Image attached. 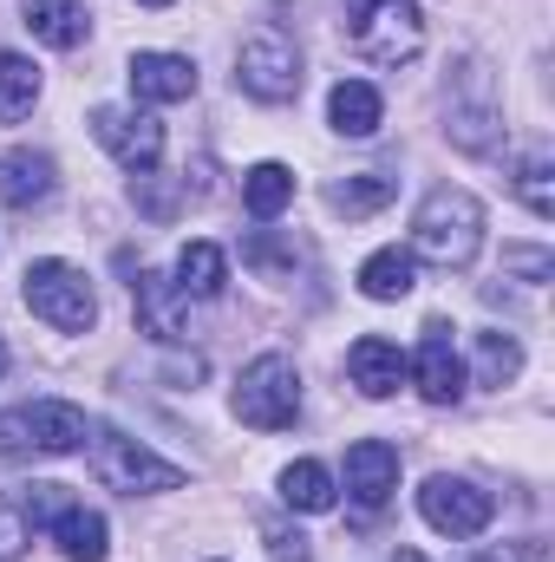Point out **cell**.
I'll return each mask as SVG.
<instances>
[{"label":"cell","mask_w":555,"mask_h":562,"mask_svg":"<svg viewBox=\"0 0 555 562\" xmlns=\"http://www.w3.org/2000/svg\"><path fill=\"white\" fill-rule=\"evenodd\" d=\"M477 249H484V203L457 183H438L412 216V256L438 269H471Z\"/></svg>","instance_id":"6da1fadb"},{"label":"cell","mask_w":555,"mask_h":562,"mask_svg":"<svg viewBox=\"0 0 555 562\" xmlns=\"http://www.w3.org/2000/svg\"><path fill=\"white\" fill-rule=\"evenodd\" d=\"M347 46L373 66H406L424 46V13L418 0H347Z\"/></svg>","instance_id":"7a4b0ae2"},{"label":"cell","mask_w":555,"mask_h":562,"mask_svg":"<svg viewBox=\"0 0 555 562\" xmlns=\"http://www.w3.org/2000/svg\"><path fill=\"white\" fill-rule=\"evenodd\" d=\"M92 438V419L72 400H26L0 413V451L7 458H66Z\"/></svg>","instance_id":"3957f363"},{"label":"cell","mask_w":555,"mask_h":562,"mask_svg":"<svg viewBox=\"0 0 555 562\" xmlns=\"http://www.w3.org/2000/svg\"><path fill=\"white\" fill-rule=\"evenodd\" d=\"M92 471L105 491H125V497H157V491H183V464L157 458L150 445L125 438L118 425H92Z\"/></svg>","instance_id":"277c9868"},{"label":"cell","mask_w":555,"mask_h":562,"mask_svg":"<svg viewBox=\"0 0 555 562\" xmlns=\"http://www.w3.org/2000/svg\"><path fill=\"white\" fill-rule=\"evenodd\" d=\"M444 132L457 150H497L503 144V105H497V86L484 72V59H464L444 86Z\"/></svg>","instance_id":"5b68a950"},{"label":"cell","mask_w":555,"mask_h":562,"mask_svg":"<svg viewBox=\"0 0 555 562\" xmlns=\"http://www.w3.org/2000/svg\"><path fill=\"white\" fill-rule=\"evenodd\" d=\"M229 406H236V419L256 425V431H287V425L301 419V373H294V360L287 353L249 360Z\"/></svg>","instance_id":"8992f818"},{"label":"cell","mask_w":555,"mask_h":562,"mask_svg":"<svg viewBox=\"0 0 555 562\" xmlns=\"http://www.w3.org/2000/svg\"><path fill=\"white\" fill-rule=\"evenodd\" d=\"M26 307H33L46 327H59V334H86V327L99 321V294H92L86 269H72V262H59V256H46V262L26 269Z\"/></svg>","instance_id":"52a82bcc"},{"label":"cell","mask_w":555,"mask_h":562,"mask_svg":"<svg viewBox=\"0 0 555 562\" xmlns=\"http://www.w3.org/2000/svg\"><path fill=\"white\" fill-rule=\"evenodd\" d=\"M236 86H242L249 99H262V105H287V99L301 92V46H294L281 26L249 33L242 53H236Z\"/></svg>","instance_id":"ba28073f"},{"label":"cell","mask_w":555,"mask_h":562,"mask_svg":"<svg viewBox=\"0 0 555 562\" xmlns=\"http://www.w3.org/2000/svg\"><path fill=\"white\" fill-rule=\"evenodd\" d=\"M418 517L438 530V537H451V543H464V537H484L490 530V517H497V497L490 491H477L471 477H424L418 484Z\"/></svg>","instance_id":"9c48e42d"},{"label":"cell","mask_w":555,"mask_h":562,"mask_svg":"<svg viewBox=\"0 0 555 562\" xmlns=\"http://www.w3.org/2000/svg\"><path fill=\"white\" fill-rule=\"evenodd\" d=\"M406 380L418 386V400H424V406H457V400H464V360H457V347H451V327H444V321H431V327H424L418 353L406 360Z\"/></svg>","instance_id":"30bf717a"},{"label":"cell","mask_w":555,"mask_h":562,"mask_svg":"<svg viewBox=\"0 0 555 562\" xmlns=\"http://www.w3.org/2000/svg\"><path fill=\"white\" fill-rule=\"evenodd\" d=\"M92 138L105 144L125 170H138V177L163 157V125L150 112H132V105H99L92 112Z\"/></svg>","instance_id":"8fae6325"},{"label":"cell","mask_w":555,"mask_h":562,"mask_svg":"<svg viewBox=\"0 0 555 562\" xmlns=\"http://www.w3.org/2000/svg\"><path fill=\"white\" fill-rule=\"evenodd\" d=\"M393 491H399V451L386 438H360L347 451V497L360 510H380V504H393Z\"/></svg>","instance_id":"7c38bea8"},{"label":"cell","mask_w":555,"mask_h":562,"mask_svg":"<svg viewBox=\"0 0 555 562\" xmlns=\"http://www.w3.org/2000/svg\"><path fill=\"white\" fill-rule=\"evenodd\" d=\"M132 294H138V327L157 340V347H177V340L190 334V321H183L190 301H183V288H177L170 276H150V269H144V276L132 281Z\"/></svg>","instance_id":"4fadbf2b"},{"label":"cell","mask_w":555,"mask_h":562,"mask_svg":"<svg viewBox=\"0 0 555 562\" xmlns=\"http://www.w3.org/2000/svg\"><path fill=\"white\" fill-rule=\"evenodd\" d=\"M125 79H132V92H138L144 105H177V99L196 92V66L183 53H132Z\"/></svg>","instance_id":"5bb4252c"},{"label":"cell","mask_w":555,"mask_h":562,"mask_svg":"<svg viewBox=\"0 0 555 562\" xmlns=\"http://www.w3.org/2000/svg\"><path fill=\"white\" fill-rule=\"evenodd\" d=\"M347 380H353L366 400H393V393L406 386V353H399L393 340H380V334H360L353 353H347Z\"/></svg>","instance_id":"9a60e30c"},{"label":"cell","mask_w":555,"mask_h":562,"mask_svg":"<svg viewBox=\"0 0 555 562\" xmlns=\"http://www.w3.org/2000/svg\"><path fill=\"white\" fill-rule=\"evenodd\" d=\"M59 190V164L46 150H7L0 157V203L7 210H39Z\"/></svg>","instance_id":"2e32d148"},{"label":"cell","mask_w":555,"mask_h":562,"mask_svg":"<svg viewBox=\"0 0 555 562\" xmlns=\"http://www.w3.org/2000/svg\"><path fill=\"white\" fill-rule=\"evenodd\" d=\"M20 20H26V33H33L39 46H53V53H72V46H86V33H92L86 0H20Z\"/></svg>","instance_id":"e0dca14e"},{"label":"cell","mask_w":555,"mask_h":562,"mask_svg":"<svg viewBox=\"0 0 555 562\" xmlns=\"http://www.w3.org/2000/svg\"><path fill=\"white\" fill-rule=\"evenodd\" d=\"M327 119H333L340 138H373V132L386 125V99H380L366 79H340V86L327 92Z\"/></svg>","instance_id":"ac0fdd59"},{"label":"cell","mask_w":555,"mask_h":562,"mask_svg":"<svg viewBox=\"0 0 555 562\" xmlns=\"http://www.w3.org/2000/svg\"><path fill=\"white\" fill-rule=\"evenodd\" d=\"M53 537H59V550H66V562H105V517L99 510H86L79 497H66L59 510H53V524H46Z\"/></svg>","instance_id":"d6986e66"},{"label":"cell","mask_w":555,"mask_h":562,"mask_svg":"<svg viewBox=\"0 0 555 562\" xmlns=\"http://www.w3.org/2000/svg\"><path fill=\"white\" fill-rule=\"evenodd\" d=\"M418 288V256L412 249H373L360 262V294L366 301H406Z\"/></svg>","instance_id":"ffe728a7"},{"label":"cell","mask_w":555,"mask_h":562,"mask_svg":"<svg viewBox=\"0 0 555 562\" xmlns=\"http://www.w3.org/2000/svg\"><path fill=\"white\" fill-rule=\"evenodd\" d=\"M177 288H183V301H216V294L229 288V256H223L216 243H183V256H177Z\"/></svg>","instance_id":"44dd1931"},{"label":"cell","mask_w":555,"mask_h":562,"mask_svg":"<svg viewBox=\"0 0 555 562\" xmlns=\"http://www.w3.org/2000/svg\"><path fill=\"white\" fill-rule=\"evenodd\" d=\"M333 497H340V484H333V471H327V464H314V458H294V464L281 471V504H287V510H307V517H320V510H333Z\"/></svg>","instance_id":"7402d4cb"},{"label":"cell","mask_w":555,"mask_h":562,"mask_svg":"<svg viewBox=\"0 0 555 562\" xmlns=\"http://www.w3.org/2000/svg\"><path fill=\"white\" fill-rule=\"evenodd\" d=\"M393 196H399V170H360V177H347V183L327 190V203H333L340 216H373V210H386Z\"/></svg>","instance_id":"603a6c76"},{"label":"cell","mask_w":555,"mask_h":562,"mask_svg":"<svg viewBox=\"0 0 555 562\" xmlns=\"http://www.w3.org/2000/svg\"><path fill=\"white\" fill-rule=\"evenodd\" d=\"M39 105V66L26 53H0V119L20 125Z\"/></svg>","instance_id":"cb8c5ba5"},{"label":"cell","mask_w":555,"mask_h":562,"mask_svg":"<svg viewBox=\"0 0 555 562\" xmlns=\"http://www.w3.org/2000/svg\"><path fill=\"white\" fill-rule=\"evenodd\" d=\"M242 203H249V216H281L287 203H294V170L287 164H256L249 177H242Z\"/></svg>","instance_id":"d4e9b609"},{"label":"cell","mask_w":555,"mask_h":562,"mask_svg":"<svg viewBox=\"0 0 555 562\" xmlns=\"http://www.w3.org/2000/svg\"><path fill=\"white\" fill-rule=\"evenodd\" d=\"M517 196L530 203V216H555V164H550V150L517 157Z\"/></svg>","instance_id":"484cf974"},{"label":"cell","mask_w":555,"mask_h":562,"mask_svg":"<svg viewBox=\"0 0 555 562\" xmlns=\"http://www.w3.org/2000/svg\"><path fill=\"white\" fill-rule=\"evenodd\" d=\"M523 373V347L510 334H477V380L484 386H510Z\"/></svg>","instance_id":"4316f807"},{"label":"cell","mask_w":555,"mask_h":562,"mask_svg":"<svg viewBox=\"0 0 555 562\" xmlns=\"http://www.w3.org/2000/svg\"><path fill=\"white\" fill-rule=\"evenodd\" d=\"M33 550V517L20 504V491H0V562L26 557Z\"/></svg>","instance_id":"83f0119b"},{"label":"cell","mask_w":555,"mask_h":562,"mask_svg":"<svg viewBox=\"0 0 555 562\" xmlns=\"http://www.w3.org/2000/svg\"><path fill=\"white\" fill-rule=\"evenodd\" d=\"M262 537H269V557L275 562H314V543H307L294 524H269Z\"/></svg>","instance_id":"f1b7e54d"},{"label":"cell","mask_w":555,"mask_h":562,"mask_svg":"<svg viewBox=\"0 0 555 562\" xmlns=\"http://www.w3.org/2000/svg\"><path fill=\"white\" fill-rule=\"evenodd\" d=\"M503 269H517L523 281H550V249H503Z\"/></svg>","instance_id":"f546056e"},{"label":"cell","mask_w":555,"mask_h":562,"mask_svg":"<svg viewBox=\"0 0 555 562\" xmlns=\"http://www.w3.org/2000/svg\"><path fill=\"white\" fill-rule=\"evenodd\" d=\"M393 562H431V557H418V550H393Z\"/></svg>","instance_id":"4dcf8cb0"},{"label":"cell","mask_w":555,"mask_h":562,"mask_svg":"<svg viewBox=\"0 0 555 562\" xmlns=\"http://www.w3.org/2000/svg\"><path fill=\"white\" fill-rule=\"evenodd\" d=\"M144 7H170V0H144Z\"/></svg>","instance_id":"1f68e13d"},{"label":"cell","mask_w":555,"mask_h":562,"mask_svg":"<svg viewBox=\"0 0 555 562\" xmlns=\"http://www.w3.org/2000/svg\"><path fill=\"white\" fill-rule=\"evenodd\" d=\"M0 373H7V347H0Z\"/></svg>","instance_id":"d6a6232c"},{"label":"cell","mask_w":555,"mask_h":562,"mask_svg":"<svg viewBox=\"0 0 555 562\" xmlns=\"http://www.w3.org/2000/svg\"><path fill=\"white\" fill-rule=\"evenodd\" d=\"M477 562H503V557H477Z\"/></svg>","instance_id":"836d02e7"}]
</instances>
